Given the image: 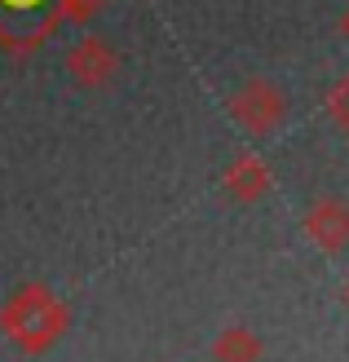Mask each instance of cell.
<instances>
[{
    "mask_svg": "<svg viewBox=\"0 0 349 362\" xmlns=\"http://www.w3.org/2000/svg\"><path fill=\"white\" fill-rule=\"evenodd\" d=\"M71 327V310L67 300L45 283H31V287H18V292L0 305V336L13 340L23 354L40 358L49 354Z\"/></svg>",
    "mask_w": 349,
    "mask_h": 362,
    "instance_id": "cell-1",
    "label": "cell"
},
{
    "mask_svg": "<svg viewBox=\"0 0 349 362\" xmlns=\"http://www.w3.org/2000/svg\"><path fill=\"white\" fill-rule=\"evenodd\" d=\"M102 0H0V49L31 53L62 23H88Z\"/></svg>",
    "mask_w": 349,
    "mask_h": 362,
    "instance_id": "cell-2",
    "label": "cell"
},
{
    "mask_svg": "<svg viewBox=\"0 0 349 362\" xmlns=\"http://www.w3.org/2000/svg\"><path fill=\"white\" fill-rule=\"evenodd\" d=\"M283 115H287V98H283V88L270 84V80H248L230 98V119L252 137H270L283 124Z\"/></svg>",
    "mask_w": 349,
    "mask_h": 362,
    "instance_id": "cell-3",
    "label": "cell"
},
{
    "mask_svg": "<svg viewBox=\"0 0 349 362\" xmlns=\"http://www.w3.org/2000/svg\"><path fill=\"white\" fill-rule=\"evenodd\" d=\"M67 76L76 88L93 93V88H106L120 76V53L102 40V35H84L80 45L67 49Z\"/></svg>",
    "mask_w": 349,
    "mask_h": 362,
    "instance_id": "cell-4",
    "label": "cell"
},
{
    "mask_svg": "<svg viewBox=\"0 0 349 362\" xmlns=\"http://www.w3.org/2000/svg\"><path fill=\"white\" fill-rule=\"evenodd\" d=\"M305 234H309V243L319 252H327V257L345 252L349 247V204L336 199V194L319 199V204L305 212Z\"/></svg>",
    "mask_w": 349,
    "mask_h": 362,
    "instance_id": "cell-5",
    "label": "cell"
},
{
    "mask_svg": "<svg viewBox=\"0 0 349 362\" xmlns=\"http://www.w3.org/2000/svg\"><path fill=\"white\" fill-rule=\"evenodd\" d=\"M270 186H274V173H270V164L261 155H239L222 177V190H226V199H234V204H256V199L270 194Z\"/></svg>",
    "mask_w": 349,
    "mask_h": 362,
    "instance_id": "cell-6",
    "label": "cell"
},
{
    "mask_svg": "<svg viewBox=\"0 0 349 362\" xmlns=\"http://www.w3.org/2000/svg\"><path fill=\"white\" fill-rule=\"evenodd\" d=\"M261 354H265L261 336L248 332V327H226L212 340V358L217 362H261Z\"/></svg>",
    "mask_w": 349,
    "mask_h": 362,
    "instance_id": "cell-7",
    "label": "cell"
},
{
    "mask_svg": "<svg viewBox=\"0 0 349 362\" xmlns=\"http://www.w3.org/2000/svg\"><path fill=\"white\" fill-rule=\"evenodd\" d=\"M327 115H332V124L349 137V76H341L332 84V93H327Z\"/></svg>",
    "mask_w": 349,
    "mask_h": 362,
    "instance_id": "cell-8",
    "label": "cell"
},
{
    "mask_svg": "<svg viewBox=\"0 0 349 362\" xmlns=\"http://www.w3.org/2000/svg\"><path fill=\"white\" fill-rule=\"evenodd\" d=\"M341 300H345V310H349V283H345V287H341Z\"/></svg>",
    "mask_w": 349,
    "mask_h": 362,
    "instance_id": "cell-9",
    "label": "cell"
},
{
    "mask_svg": "<svg viewBox=\"0 0 349 362\" xmlns=\"http://www.w3.org/2000/svg\"><path fill=\"white\" fill-rule=\"evenodd\" d=\"M345 35H349V13H345Z\"/></svg>",
    "mask_w": 349,
    "mask_h": 362,
    "instance_id": "cell-10",
    "label": "cell"
}]
</instances>
